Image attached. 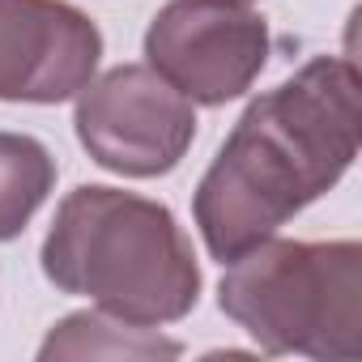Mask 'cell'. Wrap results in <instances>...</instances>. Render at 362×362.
Listing matches in <instances>:
<instances>
[{
    "instance_id": "cell-1",
    "label": "cell",
    "mask_w": 362,
    "mask_h": 362,
    "mask_svg": "<svg viewBox=\"0 0 362 362\" xmlns=\"http://www.w3.org/2000/svg\"><path fill=\"white\" fill-rule=\"evenodd\" d=\"M362 77L349 56H315L247 103L192 192V222L230 264L332 192L358 158Z\"/></svg>"
},
{
    "instance_id": "cell-2",
    "label": "cell",
    "mask_w": 362,
    "mask_h": 362,
    "mask_svg": "<svg viewBox=\"0 0 362 362\" xmlns=\"http://www.w3.org/2000/svg\"><path fill=\"white\" fill-rule=\"evenodd\" d=\"M39 264L60 294L141 328L175 324L201 303V264L175 214L107 184H81L56 205Z\"/></svg>"
},
{
    "instance_id": "cell-3",
    "label": "cell",
    "mask_w": 362,
    "mask_h": 362,
    "mask_svg": "<svg viewBox=\"0 0 362 362\" xmlns=\"http://www.w3.org/2000/svg\"><path fill=\"white\" fill-rule=\"evenodd\" d=\"M218 307L264 354L354 362L362 354V247L358 239L269 235L226 264Z\"/></svg>"
},
{
    "instance_id": "cell-4",
    "label": "cell",
    "mask_w": 362,
    "mask_h": 362,
    "mask_svg": "<svg viewBox=\"0 0 362 362\" xmlns=\"http://www.w3.org/2000/svg\"><path fill=\"white\" fill-rule=\"evenodd\" d=\"M73 128L81 149L111 175H170L197 141V103H188L149 64H115L77 90Z\"/></svg>"
},
{
    "instance_id": "cell-5",
    "label": "cell",
    "mask_w": 362,
    "mask_h": 362,
    "mask_svg": "<svg viewBox=\"0 0 362 362\" xmlns=\"http://www.w3.org/2000/svg\"><path fill=\"white\" fill-rule=\"evenodd\" d=\"M269 52V22L239 0H166L145 30V64L201 107L243 98Z\"/></svg>"
},
{
    "instance_id": "cell-6",
    "label": "cell",
    "mask_w": 362,
    "mask_h": 362,
    "mask_svg": "<svg viewBox=\"0 0 362 362\" xmlns=\"http://www.w3.org/2000/svg\"><path fill=\"white\" fill-rule=\"evenodd\" d=\"M103 30L69 0H0V103L56 107L98 73Z\"/></svg>"
},
{
    "instance_id": "cell-7",
    "label": "cell",
    "mask_w": 362,
    "mask_h": 362,
    "mask_svg": "<svg viewBox=\"0 0 362 362\" xmlns=\"http://www.w3.org/2000/svg\"><path fill=\"white\" fill-rule=\"evenodd\" d=\"M184 345L158 337V328H141V324H124L107 311H77L64 315L47 341L39 345V358H179Z\"/></svg>"
},
{
    "instance_id": "cell-8",
    "label": "cell",
    "mask_w": 362,
    "mask_h": 362,
    "mask_svg": "<svg viewBox=\"0 0 362 362\" xmlns=\"http://www.w3.org/2000/svg\"><path fill=\"white\" fill-rule=\"evenodd\" d=\"M56 158L30 132H0V243L18 239L56 188Z\"/></svg>"
},
{
    "instance_id": "cell-9",
    "label": "cell",
    "mask_w": 362,
    "mask_h": 362,
    "mask_svg": "<svg viewBox=\"0 0 362 362\" xmlns=\"http://www.w3.org/2000/svg\"><path fill=\"white\" fill-rule=\"evenodd\" d=\"M239 5H252V0H239Z\"/></svg>"
}]
</instances>
